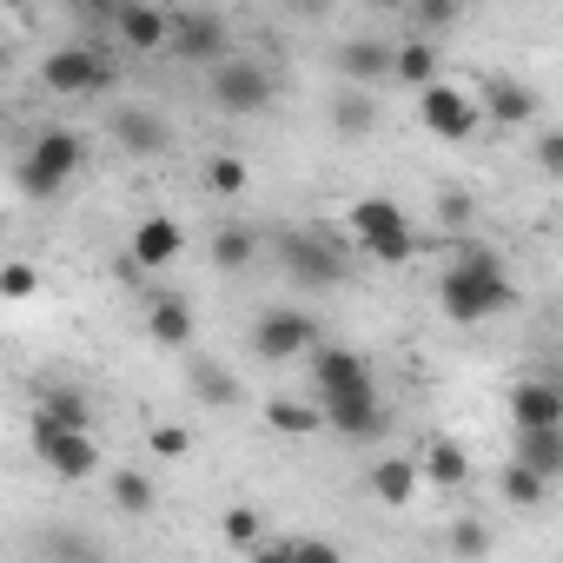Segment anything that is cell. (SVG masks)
<instances>
[{
  "label": "cell",
  "instance_id": "cell-29",
  "mask_svg": "<svg viewBox=\"0 0 563 563\" xmlns=\"http://www.w3.org/2000/svg\"><path fill=\"white\" fill-rule=\"evenodd\" d=\"M34 418H41V424H93V411H87V398H80L74 385H47Z\"/></svg>",
  "mask_w": 563,
  "mask_h": 563
},
{
  "label": "cell",
  "instance_id": "cell-17",
  "mask_svg": "<svg viewBox=\"0 0 563 563\" xmlns=\"http://www.w3.org/2000/svg\"><path fill=\"white\" fill-rule=\"evenodd\" d=\"M365 490H372V504H385V510H411V497L424 490V464H418V457H378L372 477H365Z\"/></svg>",
  "mask_w": 563,
  "mask_h": 563
},
{
  "label": "cell",
  "instance_id": "cell-39",
  "mask_svg": "<svg viewBox=\"0 0 563 563\" xmlns=\"http://www.w3.org/2000/svg\"><path fill=\"white\" fill-rule=\"evenodd\" d=\"M438 219H444V225H471V219H477V206H471L464 192H444V199H438Z\"/></svg>",
  "mask_w": 563,
  "mask_h": 563
},
{
  "label": "cell",
  "instance_id": "cell-22",
  "mask_svg": "<svg viewBox=\"0 0 563 563\" xmlns=\"http://www.w3.org/2000/svg\"><path fill=\"white\" fill-rule=\"evenodd\" d=\"M418 464H424V484H431V490H457V484L471 477V451H464L457 438H431V444L418 451Z\"/></svg>",
  "mask_w": 563,
  "mask_h": 563
},
{
  "label": "cell",
  "instance_id": "cell-8",
  "mask_svg": "<svg viewBox=\"0 0 563 563\" xmlns=\"http://www.w3.org/2000/svg\"><path fill=\"white\" fill-rule=\"evenodd\" d=\"M206 93H212V107L219 113H232V120H252V113H265L272 107V74L258 67V60H219L212 67V80H206Z\"/></svg>",
  "mask_w": 563,
  "mask_h": 563
},
{
  "label": "cell",
  "instance_id": "cell-18",
  "mask_svg": "<svg viewBox=\"0 0 563 563\" xmlns=\"http://www.w3.org/2000/svg\"><path fill=\"white\" fill-rule=\"evenodd\" d=\"M510 457L543 471L550 484L563 477V424H510Z\"/></svg>",
  "mask_w": 563,
  "mask_h": 563
},
{
  "label": "cell",
  "instance_id": "cell-42",
  "mask_svg": "<svg viewBox=\"0 0 563 563\" xmlns=\"http://www.w3.org/2000/svg\"><path fill=\"white\" fill-rule=\"evenodd\" d=\"M299 8H306V14H312V8H332V0H299Z\"/></svg>",
  "mask_w": 563,
  "mask_h": 563
},
{
  "label": "cell",
  "instance_id": "cell-41",
  "mask_svg": "<svg viewBox=\"0 0 563 563\" xmlns=\"http://www.w3.org/2000/svg\"><path fill=\"white\" fill-rule=\"evenodd\" d=\"M365 8H378V14H405L411 0H365Z\"/></svg>",
  "mask_w": 563,
  "mask_h": 563
},
{
  "label": "cell",
  "instance_id": "cell-25",
  "mask_svg": "<svg viewBox=\"0 0 563 563\" xmlns=\"http://www.w3.org/2000/svg\"><path fill=\"white\" fill-rule=\"evenodd\" d=\"M543 490H550V477H543V471H530L523 457H510V464L497 471V497H504L510 510H537V504H543Z\"/></svg>",
  "mask_w": 563,
  "mask_h": 563
},
{
  "label": "cell",
  "instance_id": "cell-35",
  "mask_svg": "<svg viewBox=\"0 0 563 563\" xmlns=\"http://www.w3.org/2000/svg\"><path fill=\"white\" fill-rule=\"evenodd\" d=\"M206 186H212L219 199H232V192H245V166L219 153V159H206Z\"/></svg>",
  "mask_w": 563,
  "mask_h": 563
},
{
  "label": "cell",
  "instance_id": "cell-6",
  "mask_svg": "<svg viewBox=\"0 0 563 563\" xmlns=\"http://www.w3.org/2000/svg\"><path fill=\"white\" fill-rule=\"evenodd\" d=\"M418 120H424V133H431V140L464 146V140L484 126V100H471V93H464V87H451V80H431V87H418Z\"/></svg>",
  "mask_w": 563,
  "mask_h": 563
},
{
  "label": "cell",
  "instance_id": "cell-7",
  "mask_svg": "<svg viewBox=\"0 0 563 563\" xmlns=\"http://www.w3.org/2000/svg\"><path fill=\"white\" fill-rule=\"evenodd\" d=\"M41 87L60 93V100H87V93L113 87V60H107L100 47H54V54L41 60Z\"/></svg>",
  "mask_w": 563,
  "mask_h": 563
},
{
  "label": "cell",
  "instance_id": "cell-19",
  "mask_svg": "<svg viewBox=\"0 0 563 563\" xmlns=\"http://www.w3.org/2000/svg\"><path fill=\"white\" fill-rule=\"evenodd\" d=\"M107 133H113V140H120V153H133V159L166 153V120H159V113H146V107H120V113L107 120Z\"/></svg>",
  "mask_w": 563,
  "mask_h": 563
},
{
  "label": "cell",
  "instance_id": "cell-20",
  "mask_svg": "<svg viewBox=\"0 0 563 563\" xmlns=\"http://www.w3.org/2000/svg\"><path fill=\"white\" fill-rule=\"evenodd\" d=\"M510 424H563V385L556 378L510 385Z\"/></svg>",
  "mask_w": 563,
  "mask_h": 563
},
{
  "label": "cell",
  "instance_id": "cell-9",
  "mask_svg": "<svg viewBox=\"0 0 563 563\" xmlns=\"http://www.w3.org/2000/svg\"><path fill=\"white\" fill-rule=\"evenodd\" d=\"M312 345H319V325H312L306 312H292V306H272V312L252 319V352H258L265 365L312 358Z\"/></svg>",
  "mask_w": 563,
  "mask_h": 563
},
{
  "label": "cell",
  "instance_id": "cell-36",
  "mask_svg": "<svg viewBox=\"0 0 563 563\" xmlns=\"http://www.w3.org/2000/svg\"><path fill=\"white\" fill-rule=\"evenodd\" d=\"M451 550H457V556H484V550H490V530H484L477 517H457V523H451Z\"/></svg>",
  "mask_w": 563,
  "mask_h": 563
},
{
  "label": "cell",
  "instance_id": "cell-30",
  "mask_svg": "<svg viewBox=\"0 0 563 563\" xmlns=\"http://www.w3.org/2000/svg\"><path fill=\"white\" fill-rule=\"evenodd\" d=\"M192 391H199L206 405H219V411L239 405V378H232L225 365H192Z\"/></svg>",
  "mask_w": 563,
  "mask_h": 563
},
{
  "label": "cell",
  "instance_id": "cell-40",
  "mask_svg": "<svg viewBox=\"0 0 563 563\" xmlns=\"http://www.w3.org/2000/svg\"><path fill=\"white\" fill-rule=\"evenodd\" d=\"M292 556H299V563H332V556H339V543H319V537H292Z\"/></svg>",
  "mask_w": 563,
  "mask_h": 563
},
{
  "label": "cell",
  "instance_id": "cell-11",
  "mask_svg": "<svg viewBox=\"0 0 563 563\" xmlns=\"http://www.w3.org/2000/svg\"><path fill=\"white\" fill-rule=\"evenodd\" d=\"M365 385H378V378H372V365L352 345H312V398L319 405L345 398V391H365Z\"/></svg>",
  "mask_w": 563,
  "mask_h": 563
},
{
  "label": "cell",
  "instance_id": "cell-13",
  "mask_svg": "<svg viewBox=\"0 0 563 563\" xmlns=\"http://www.w3.org/2000/svg\"><path fill=\"white\" fill-rule=\"evenodd\" d=\"M126 252H133V265H140V272H159V265H173V258L186 252V225H179L173 212H146V219L133 225Z\"/></svg>",
  "mask_w": 563,
  "mask_h": 563
},
{
  "label": "cell",
  "instance_id": "cell-28",
  "mask_svg": "<svg viewBox=\"0 0 563 563\" xmlns=\"http://www.w3.org/2000/svg\"><path fill=\"white\" fill-rule=\"evenodd\" d=\"M258 258V232H245V225H219L212 232V265L219 272H245Z\"/></svg>",
  "mask_w": 563,
  "mask_h": 563
},
{
  "label": "cell",
  "instance_id": "cell-38",
  "mask_svg": "<svg viewBox=\"0 0 563 563\" xmlns=\"http://www.w3.org/2000/svg\"><path fill=\"white\" fill-rule=\"evenodd\" d=\"M537 166L563 179V126H543V133H537Z\"/></svg>",
  "mask_w": 563,
  "mask_h": 563
},
{
  "label": "cell",
  "instance_id": "cell-37",
  "mask_svg": "<svg viewBox=\"0 0 563 563\" xmlns=\"http://www.w3.org/2000/svg\"><path fill=\"white\" fill-rule=\"evenodd\" d=\"M146 444H153V457H186V451H192V438H186L179 424H153Z\"/></svg>",
  "mask_w": 563,
  "mask_h": 563
},
{
  "label": "cell",
  "instance_id": "cell-24",
  "mask_svg": "<svg viewBox=\"0 0 563 563\" xmlns=\"http://www.w3.org/2000/svg\"><path fill=\"white\" fill-rule=\"evenodd\" d=\"M265 424L278 431V438H319V424H325V405L312 398H265Z\"/></svg>",
  "mask_w": 563,
  "mask_h": 563
},
{
  "label": "cell",
  "instance_id": "cell-23",
  "mask_svg": "<svg viewBox=\"0 0 563 563\" xmlns=\"http://www.w3.org/2000/svg\"><path fill=\"white\" fill-rule=\"evenodd\" d=\"M332 126H339V140H365L372 126H378V93L372 87H339V100H332Z\"/></svg>",
  "mask_w": 563,
  "mask_h": 563
},
{
  "label": "cell",
  "instance_id": "cell-21",
  "mask_svg": "<svg viewBox=\"0 0 563 563\" xmlns=\"http://www.w3.org/2000/svg\"><path fill=\"white\" fill-rule=\"evenodd\" d=\"M146 332H153V345L186 352V345H192V306H186L179 292H159V299L146 306Z\"/></svg>",
  "mask_w": 563,
  "mask_h": 563
},
{
  "label": "cell",
  "instance_id": "cell-5",
  "mask_svg": "<svg viewBox=\"0 0 563 563\" xmlns=\"http://www.w3.org/2000/svg\"><path fill=\"white\" fill-rule=\"evenodd\" d=\"M34 451H41V464H47L60 484H87V477L100 471L93 424H41V418H34Z\"/></svg>",
  "mask_w": 563,
  "mask_h": 563
},
{
  "label": "cell",
  "instance_id": "cell-4",
  "mask_svg": "<svg viewBox=\"0 0 563 563\" xmlns=\"http://www.w3.org/2000/svg\"><path fill=\"white\" fill-rule=\"evenodd\" d=\"M278 265H286L292 286H306V292L345 286V245H332L325 232H286L278 239Z\"/></svg>",
  "mask_w": 563,
  "mask_h": 563
},
{
  "label": "cell",
  "instance_id": "cell-32",
  "mask_svg": "<svg viewBox=\"0 0 563 563\" xmlns=\"http://www.w3.org/2000/svg\"><path fill=\"white\" fill-rule=\"evenodd\" d=\"M411 21H418V34H444L457 14H464V0H411V8H405Z\"/></svg>",
  "mask_w": 563,
  "mask_h": 563
},
{
  "label": "cell",
  "instance_id": "cell-1",
  "mask_svg": "<svg viewBox=\"0 0 563 563\" xmlns=\"http://www.w3.org/2000/svg\"><path fill=\"white\" fill-rule=\"evenodd\" d=\"M517 306V278L504 272V258L477 239H457L444 278H438V312L451 325H490Z\"/></svg>",
  "mask_w": 563,
  "mask_h": 563
},
{
  "label": "cell",
  "instance_id": "cell-27",
  "mask_svg": "<svg viewBox=\"0 0 563 563\" xmlns=\"http://www.w3.org/2000/svg\"><path fill=\"white\" fill-rule=\"evenodd\" d=\"M438 80V47H431V34H411L405 47H398V87H431Z\"/></svg>",
  "mask_w": 563,
  "mask_h": 563
},
{
  "label": "cell",
  "instance_id": "cell-3",
  "mask_svg": "<svg viewBox=\"0 0 563 563\" xmlns=\"http://www.w3.org/2000/svg\"><path fill=\"white\" fill-rule=\"evenodd\" d=\"M345 225H352V245H365L378 265H405V258L418 252V225L405 219V206H398L391 192H372V199H358Z\"/></svg>",
  "mask_w": 563,
  "mask_h": 563
},
{
  "label": "cell",
  "instance_id": "cell-26",
  "mask_svg": "<svg viewBox=\"0 0 563 563\" xmlns=\"http://www.w3.org/2000/svg\"><path fill=\"white\" fill-rule=\"evenodd\" d=\"M107 490H113V510H120V517H153V510H159V490H153L146 471H113Z\"/></svg>",
  "mask_w": 563,
  "mask_h": 563
},
{
  "label": "cell",
  "instance_id": "cell-15",
  "mask_svg": "<svg viewBox=\"0 0 563 563\" xmlns=\"http://www.w3.org/2000/svg\"><path fill=\"white\" fill-rule=\"evenodd\" d=\"M173 54L192 67H219L225 60V21L219 14H173Z\"/></svg>",
  "mask_w": 563,
  "mask_h": 563
},
{
  "label": "cell",
  "instance_id": "cell-31",
  "mask_svg": "<svg viewBox=\"0 0 563 563\" xmlns=\"http://www.w3.org/2000/svg\"><path fill=\"white\" fill-rule=\"evenodd\" d=\"M219 537H225L232 550H245V556H252V550L265 543V517H258L252 504H239V510H225V523H219Z\"/></svg>",
  "mask_w": 563,
  "mask_h": 563
},
{
  "label": "cell",
  "instance_id": "cell-33",
  "mask_svg": "<svg viewBox=\"0 0 563 563\" xmlns=\"http://www.w3.org/2000/svg\"><path fill=\"white\" fill-rule=\"evenodd\" d=\"M34 286H41V272H34L27 258H8V265H0V299H34Z\"/></svg>",
  "mask_w": 563,
  "mask_h": 563
},
{
  "label": "cell",
  "instance_id": "cell-12",
  "mask_svg": "<svg viewBox=\"0 0 563 563\" xmlns=\"http://www.w3.org/2000/svg\"><path fill=\"white\" fill-rule=\"evenodd\" d=\"M339 80H352V87H385V80H398V47L378 41V34L345 41V47H339Z\"/></svg>",
  "mask_w": 563,
  "mask_h": 563
},
{
  "label": "cell",
  "instance_id": "cell-2",
  "mask_svg": "<svg viewBox=\"0 0 563 563\" xmlns=\"http://www.w3.org/2000/svg\"><path fill=\"white\" fill-rule=\"evenodd\" d=\"M80 159H87V140H80L74 126H47V133H34V146L21 153L14 186H21L27 199H60V192L74 186Z\"/></svg>",
  "mask_w": 563,
  "mask_h": 563
},
{
  "label": "cell",
  "instance_id": "cell-14",
  "mask_svg": "<svg viewBox=\"0 0 563 563\" xmlns=\"http://www.w3.org/2000/svg\"><path fill=\"white\" fill-rule=\"evenodd\" d=\"M113 34H120L126 54H159V47H173V14L153 8V0H126L120 21H113Z\"/></svg>",
  "mask_w": 563,
  "mask_h": 563
},
{
  "label": "cell",
  "instance_id": "cell-10",
  "mask_svg": "<svg viewBox=\"0 0 563 563\" xmlns=\"http://www.w3.org/2000/svg\"><path fill=\"white\" fill-rule=\"evenodd\" d=\"M385 424H391V411H385L378 385L345 391V398H325V431H339V438H352V444H378Z\"/></svg>",
  "mask_w": 563,
  "mask_h": 563
},
{
  "label": "cell",
  "instance_id": "cell-16",
  "mask_svg": "<svg viewBox=\"0 0 563 563\" xmlns=\"http://www.w3.org/2000/svg\"><path fill=\"white\" fill-rule=\"evenodd\" d=\"M477 100H484V120H497V126H530V120L543 113L537 87H523V80H510V74H490V80L477 87Z\"/></svg>",
  "mask_w": 563,
  "mask_h": 563
},
{
  "label": "cell",
  "instance_id": "cell-34",
  "mask_svg": "<svg viewBox=\"0 0 563 563\" xmlns=\"http://www.w3.org/2000/svg\"><path fill=\"white\" fill-rule=\"evenodd\" d=\"M120 8H126V0H67V14H74L80 27H107V34H113Z\"/></svg>",
  "mask_w": 563,
  "mask_h": 563
}]
</instances>
